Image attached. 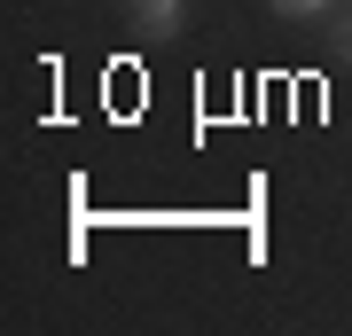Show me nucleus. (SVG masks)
Wrapping results in <instances>:
<instances>
[{"mask_svg": "<svg viewBox=\"0 0 352 336\" xmlns=\"http://www.w3.org/2000/svg\"><path fill=\"white\" fill-rule=\"evenodd\" d=\"M118 8L141 24V39H173L180 24H188V0H118Z\"/></svg>", "mask_w": 352, "mask_h": 336, "instance_id": "nucleus-1", "label": "nucleus"}, {"mask_svg": "<svg viewBox=\"0 0 352 336\" xmlns=\"http://www.w3.org/2000/svg\"><path fill=\"white\" fill-rule=\"evenodd\" d=\"M266 8H274V16H289V24H314V16H329L337 0H266Z\"/></svg>", "mask_w": 352, "mask_h": 336, "instance_id": "nucleus-2", "label": "nucleus"}, {"mask_svg": "<svg viewBox=\"0 0 352 336\" xmlns=\"http://www.w3.org/2000/svg\"><path fill=\"white\" fill-rule=\"evenodd\" d=\"M337 55L352 63V16H337Z\"/></svg>", "mask_w": 352, "mask_h": 336, "instance_id": "nucleus-3", "label": "nucleus"}]
</instances>
